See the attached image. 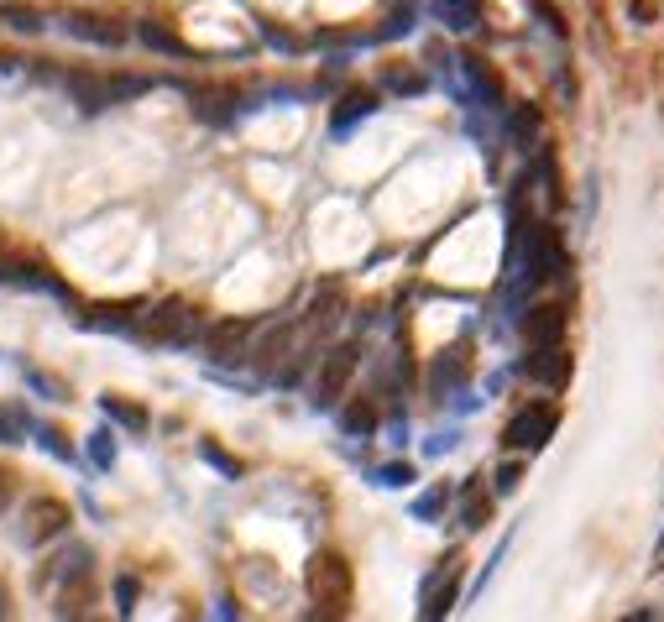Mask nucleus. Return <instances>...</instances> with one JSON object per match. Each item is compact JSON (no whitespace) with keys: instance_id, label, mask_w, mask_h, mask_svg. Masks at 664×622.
<instances>
[{"instance_id":"1","label":"nucleus","mask_w":664,"mask_h":622,"mask_svg":"<svg viewBox=\"0 0 664 622\" xmlns=\"http://www.w3.org/2000/svg\"><path fill=\"white\" fill-rule=\"evenodd\" d=\"M309 591L319 596L325 612H346V606H351V565H346L340 554H314Z\"/></svg>"},{"instance_id":"2","label":"nucleus","mask_w":664,"mask_h":622,"mask_svg":"<svg viewBox=\"0 0 664 622\" xmlns=\"http://www.w3.org/2000/svg\"><path fill=\"white\" fill-rule=\"evenodd\" d=\"M356 361H361V346H335L330 356H325V366H319V383H314V402H319V408H330V402L346 392Z\"/></svg>"},{"instance_id":"3","label":"nucleus","mask_w":664,"mask_h":622,"mask_svg":"<svg viewBox=\"0 0 664 622\" xmlns=\"http://www.w3.org/2000/svg\"><path fill=\"white\" fill-rule=\"evenodd\" d=\"M69 529V508L58 502V497H38V502H27V523H21V539L38 549L48 544V539H58V533Z\"/></svg>"},{"instance_id":"4","label":"nucleus","mask_w":664,"mask_h":622,"mask_svg":"<svg viewBox=\"0 0 664 622\" xmlns=\"http://www.w3.org/2000/svg\"><path fill=\"white\" fill-rule=\"evenodd\" d=\"M550 435H554V408L550 402H534L529 414H518V419L508 424L502 439H508V450H539Z\"/></svg>"},{"instance_id":"5","label":"nucleus","mask_w":664,"mask_h":622,"mask_svg":"<svg viewBox=\"0 0 664 622\" xmlns=\"http://www.w3.org/2000/svg\"><path fill=\"white\" fill-rule=\"evenodd\" d=\"M147 335L163 340V346H188V340L200 335V319H194L184 304H163V309L147 319Z\"/></svg>"},{"instance_id":"6","label":"nucleus","mask_w":664,"mask_h":622,"mask_svg":"<svg viewBox=\"0 0 664 622\" xmlns=\"http://www.w3.org/2000/svg\"><path fill=\"white\" fill-rule=\"evenodd\" d=\"M523 371L534 377V383H550V387H560L565 377H571V356L560 346H539L529 361H523Z\"/></svg>"},{"instance_id":"7","label":"nucleus","mask_w":664,"mask_h":622,"mask_svg":"<svg viewBox=\"0 0 664 622\" xmlns=\"http://www.w3.org/2000/svg\"><path fill=\"white\" fill-rule=\"evenodd\" d=\"M523 329H529L534 346H560V335H565V309H560V304H544V309L529 314Z\"/></svg>"},{"instance_id":"8","label":"nucleus","mask_w":664,"mask_h":622,"mask_svg":"<svg viewBox=\"0 0 664 622\" xmlns=\"http://www.w3.org/2000/svg\"><path fill=\"white\" fill-rule=\"evenodd\" d=\"M241 335H246V325H215L210 329V356H215V361H231L241 346Z\"/></svg>"},{"instance_id":"9","label":"nucleus","mask_w":664,"mask_h":622,"mask_svg":"<svg viewBox=\"0 0 664 622\" xmlns=\"http://www.w3.org/2000/svg\"><path fill=\"white\" fill-rule=\"evenodd\" d=\"M440 11L456 32H471V27H477V0H440Z\"/></svg>"},{"instance_id":"10","label":"nucleus","mask_w":664,"mask_h":622,"mask_svg":"<svg viewBox=\"0 0 664 622\" xmlns=\"http://www.w3.org/2000/svg\"><path fill=\"white\" fill-rule=\"evenodd\" d=\"M371 110H377V94H367V90H361V94H351V100H346V110L335 115V131H346V126H351V121H356V115L367 121Z\"/></svg>"},{"instance_id":"11","label":"nucleus","mask_w":664,"mask_h":622,"mask_svg":"<svg viewBox=\"0 0 664 622\" xmlns=\"http://www.w3.org/2000/svg\"><path fill=\"white\" fill-rule=\"evenodd\" d=\"M69 32L94 37V42H121V32H115V27H94V21H69Z\"/></svg>"},{"instance_id":"12","label":"nucleus","mask_w":664,"mask_h":622,"mask_svg":"<svg viewBox=\"0 0 664 622\" xmlns=\"http://www.w3.org/2000/svg\"><path fill=\"white\" fill-rule=\"evenodd\" d=\"M105 414H115V419L131 424V429H142V424H147V419H142V408H121V402H111V398H105Z\"/></svg>"},{"instance_id":"13","label":"nucleus","mask_w":664,"mask_h":622,"mask_svg":"<svg viewBox=\"0 0 664 622\" xmlns=\"http://www.w3.org/2000/svg\"><path fill=\"white\" fill-rule=\"evenodd\" d=\"M513 131H518V136H534V131H539V115H534V110H518V115H513Z\"/></svg>"},{"instance_id":"14","label":"nucleus","mask_w":664,"mask_h":622,"mask_svg":"<svg viewBox=\"0 0 664 622\" xmlns=\"http://www.w3.org/2000/svg\"><path fill=\"white\" fill-rule=\"evenodd\" d=\"M492 508H481V502H466V529H481V518Z\"/></svg>"},{"instance_id":"15","label":"nucleus","mask_w":664,"mask_h":622,"mask_svg":"<svg viewBox=\"0 0 664 622\" xmlns=\"http://www.w3.org/2000/svg\"><path fill=\"white\" fill-rule=\"evenodd\" d=\"M105 439H111V435H94V460H100V466H111V456H115V450L105 445Z\"/></svg>"},{"instance_id":"16","label":"nucleus","mask_w":664,"mask_h":622,"mask_svg":"<svg viewBox=\"0 0 664 622\" xmlns=\"http://www.w3.org/2000/svg\"><path fill=\"white\" fill-rule=\"evenodd\" d=\"M346 424H351V429H371V408H351V414H346Z\"/></svg>"},{"instance_id":"17","label":"nucleus","mask_w":664,"mask_h":622,"mask_svg":"<svg viewBox=\"0 0 664 622\" xmlns=\"http://www.w3.org/2000/svg\"><path fill=\"white\" fill-rule=\"evenodd\" d=\"M11 497H17V481H11V476H0V512L11 508Z\"/></svg>"},{"instance_id":"18","label":"nucleus","mask_w":664,"mask_h":622,"mask_svg":"<svg viewBox=\"0 0 664 622\" xmlns=\"http://www.w3.org/2000/svg\"><path fill=\"white\" fill-rule=\"evenodd\" d=\"M0 445H17V424L6 419V414H0Z\"/></svg>"},{"instance_id":"19","label":"nucleus","mask_w":664,"mask_h":622,"mask_svg":"<svg viewBox=\"0 0 664 622\" xmlns=\"http://www.w3.org/2000/svg\"><path fill=\"white\" fill-rule=\"evenodd\" d=\"M0 612H6V596H0Z\"/></svg>"}]
</instances>
